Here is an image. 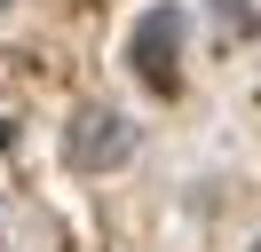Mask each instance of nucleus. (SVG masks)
I'll return each mask as SVG.
<instances>
[{"instance_id":"f03ea898","label":"nucleus","mask_w":261,"mask_h":252,"mask_svg":"<svg viewBox=\"0 0 261 252\" xmlns=\"http://www.w3.org/2000/svg\"><path fill=\"white\" fill-rule=\"evenodd\" d=\"M174 40H182V16L174 8H150L143 24H135V40H127V63H143V79L150 87H174Z\"/></svg>"},{"instance_id":"7ed1b4c3","label":"nucleus","mask_w":261,"mask_h":252,"mask_svg":"<svg viewBox=\"0 0 261 252\" xmlns=\"http://www.w3.org/2000/svg\"><path fill=\"white\" fill-rule=\"evenodd\" d=\"M245 252H261V236H253V244H245Z\"/></svg>"},{"instance_id":"f257e3e1","label":"nucleus","mask_w":261,"mask_h":252,"mask_svg":"<svg viewBox=\"0 0 261 252\" xmlns=\"http://www.w3.org/2000/svg\"><path fill=\"white\" fill-rule=\"evenodd\" d=\"M127 158H135L127 110H111V103H80L71 110V126H64V166L71 173H111V166H127Z\"/></svg>"}]
</instances>
